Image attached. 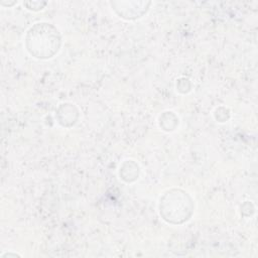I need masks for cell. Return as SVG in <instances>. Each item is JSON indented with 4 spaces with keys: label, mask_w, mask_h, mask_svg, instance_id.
I'll return each instance as SVG.
<instances>
[{
    "label": "cell",
    "mask_w": 258,
    "mask_h": 258,
    "mask_svg": "<svg viewBox=\"0 0 258 258\" xmlns=\"http://www.w3.org/2000/svg\"><path fill=\"white\" fill-rule=\"evenodd\" d=\"M61 45V35L56 27L47 22L32 25L25 35V47L30 55L38 59L53 57Z\"/></svg>",
    "instance_id": "obj_1"
},
{
    "label": "cell",
    "mask_w": 258,
    "mask_h": 258,
    "mask_svg": "<svg viewBox=\"0 0 258 258\" xmlns=\"http://www.w3.org/2000/svg\"><path fill=\"white\" fill-rule=\"evenodd\" d=\"M159 215L172 225H180L188 221L195 210V203L188 192L172 188L165 191L159 200Z\"/></svg>",
    "instance_id": "obj_2"
},
{
    "label": "cell",
    "mask_w": 258,
    "mask_h": 258,
    "mask_svg": "<svg viewBox=\"0 0 258 258\" xmlns=\"http://www.w3.org/2000/svg\"><path fill=\"white\" fill-rule=\"evenodd\" d=\"M21 255L17 254V253H12V252H7V253H3L1 255L2 258H5V257H20Z\"/></svg>",
    "instance_id": "obj_3"
}]
</instances>
